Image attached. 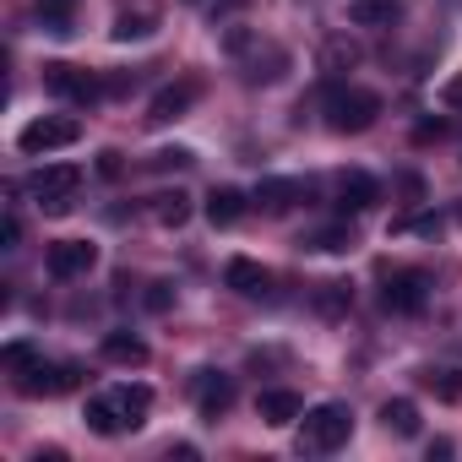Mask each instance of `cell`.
Returning a JSON list of instances; mask_svg holds the SVG:
<instances>
[{"instance_id":"obj_28","label":"cell","mask_w":462,"mask_h":462,"mask_svg":"<svg viewBox=\"0 0 462 462\" xmlns=\"http://www.w3.org/2000/svg\"><path fill=\"white\" fill-rule=\"evenodd\" d=\"M33 359H44V354H39L33 343H23V337H17V343H6V348H0V365H6V375H17V370H28Z\"/></svg>"},{"instance_id":"obj_9","label":"cell","mask_w":462,"mask_h":462,"mask_svg":"<svg viewBox=\"0 0 462 462\" xmlns=\"http://www.w3.org/2000/svg\"><path fill=\"white\" fill-rule=\"evenodd\" d=\"M196 98H201V77H180V82L158 88L152 104H147V125H174V120H185V115L196 109Z\"/></svg>"},{"instance_id":"obj_10","label":"cell","mask_w":462,"mask_h":462,"mask_svg":"<svg viewBox=\"0 0 462 462\" xmlns=\"http://www.w3.org/2000/svg\"><path fill=\"white\" fill-rule=\"evenodd\" d=\"M190 392H196V413L207 424H217L228 408H235V375H223V370H196Z\"/></svg>"},{"instance_id":"obj_6","label":"cell","mask_w":462,"mask_h":462,"mask_svg":"<svg viewBox=\"0 0 462 462\" xmlns=\"http://www.w3.org/2000/svg\"><path fill=\"white\" fill-rule=\"evenodd\" d=\"M430 289H435V278H430L424 267H397V273H386L381 305H386L392 316H419V310L430 305Z\"/></svg>"},{"instance_id":"obj_23","label":"cell","mask_w":462,"mask_h":462,"mask_svg":"<svg viewBox=\"0 0 462 462\" xmlns=\"http://www.w3.org/2000/svg\"><path fill=\"white\" fill-rule=\"evenodd\" d=\"M419 381H424V392H435L440 402H457V397H462V370H451V365H430V370H419Z\"/></svg>"},{"instance_id":"obj_5","label":"cell","mask_w":462,"mask_h":462,"mask_svg":"<svg viewBox=\"0 0 462 462\" xmlns=\"http://www.w3.org/2000/svg\"><path fill=\"white\" fill-rule=\"evenodd\" d=\"M82 142V120L77 115H39L17 131V147L28 158H44V152H60V147H77Z\"/></svg>"},{"instance_id":"obj_33","label":"cell","mask_w":462,"mask_h":462,"mask_svg":"<svg viewBox=\"0 0 462 462\" xmlns=\"http://www.w3.org/2000/svg\"><path fill=\"white\" fill-rule=\"evenodd\" d=\"M169 300H174L169 283H152V289H147V310H169Z\"/></svg>"},{"instance_id":"obj_31","label":"cell","mask_w":462,"mask_h":462,"mask_svg":"<svg viewBox=\"0 0 462 462\" xmlns=\"http://www.w3.org/2000/svg\"><path fill=\"white\" fill-rule=\"evenodd\" d=\"M440 104H446V109H462V71H451V77L440 82Z\"/></svg>"},{"instance_id":"obj_15","label":"cell","mask_w":462,"mask_h":462,"mask_svg":"<svg viewBox=\"0 0 462 462\" xmlns=\"http://www.w3.org/2000/svg\"><path fill=\"white\" fill-rule=\"evenodd\" d=\"M223 283L235 289V294H245V300H262L267 289H273V273L262 267V262H251V256H235L223 267Z\"/></svg>"},{"instance_id":"obj_35","label":"cell","mask_w":462,"mask_h":462,"mask_svg":"<svg viewBox=\"0 0 462 462\" xmlns=\"http://www.w3.org/2000/svg\"><path fill=\"white\" fill-rule=\"evenodd\" d=\"M98 174H120V152H98Z\"/></svg>"},{"instance_id":"obj_26","label":"cell","mask_w":462,"mask_h":462,"mask_svg":"<svg viewBox=\"0 0 462 462\" xmlns=\"http://www.w3.org/2000/svg\"><path fill=\"white\" fill-rule=\"evenodd\" d=\"M446 217L440 212H413V217H392V235H419V240H440Z\"/></svg>"},{"instance_id":"obj_34","label":"cell","mask_w":462,"mask_h":462,"mask_svg":"<svg viewBox=\"0 0 462 462\" xmlns=\"http://www.w3.org/2000/svg\"><path fill=\"white\" fill-rule=\"evenodd\" d=\"M251 6V0H217V6H212V23H223V17H235V12H245Z\"/></svg>"},{"instance_id":"obj_20","label":"cell","mask_w":462,"mask_h":462,"mask_svg":"<svg viewBox=\"0 0 462 462\" xmlns=\"http://www.w3.org/2000/svg\"><path fill=\"white\" fill-rule=\"evenodd\" d=\"M104 359L109 365H147V343L136 337V332H104Z\"/></svg>"},{"instance_id":"obj_11","label":"cell","mask_w":462,"mask_h":462,"mask_svg":"<svg viewBox=\"0 0 462 462\" xmlns=\"http://www.w3.org/2000/svg\"><path fill=\"white\" fill-rule=\"evenodd\" d=\"M300 201H310V180H294V174H273V180H262V185L251 190V207H262L267 217H283V212H294Z\"/></svg>"},{"instance_id":"obj_24","label":"cell","mask_w":462,"mask_h":462,"mask_svg":"<svg viewBox=\"0 0 462 462\" xmlns=\"http://www.w3.org/2000/svg\"><path fill=\"white\" fill-rule=\"evenodd\" d=\"M71 17H77V0H39V28L66 39L71 33Z\"/></svg>"},{"instance_id":"obj_19","label":"cell","mask_w":462,"mask_h":462,"mask_svg":"<svg viewBox=\"0 0 462 462\" xmlns=\"http://www.w3.org/2000/svg\"><path fill=\"white\" fill-rule=\"evenodd\" d=\"M300 245H305V251H327V256H343V251H354V228H348V217H343V223L310 228V235H305Z\"/></svg>"},{"instance_id":"obj_21","label":"cell","mask_w":462,"mask_h":462,"mask_svg":"<svg viewBox=\"0 0 462 462\" xmlns=\"http://www.w3.org/2000/svg\"><path fill=\"white\" fill-rule=\"evenodd\" d=\"M316 310L327 316V321H337V316H348V305H354V289L343 283V278H327V283H316Z\"/></svg>"},{"instance_id":"obj_32","label":"cell","mask_w":462,"mask_h":462,"mask_svg":"<svg viewBox=\"0 0 462 462\" xmlns=\"http://www.w3.org/2000/svg\"><path fill=\"white\" fill-rule=\"evenodd\" d=\"M446 136V120H419L413 125V142H440Z\"/></svg>"},{"instance_id":"obj_1","label":"cell","mask_w":462,"mask_h":462,"mask_svg":"<svg viewBox=\"0 0 462 462\" xmlns=\"http://www.w3.org/2000/svg\"><path fill=\"white\" fill-rule=\"evenodd\" d=\"M147 413H152V386H142V381H120V386H109L104 397H88V408H82L88 430L104 435V440L136 435V430L147 424Z\"/></svg>"},{"instance_id":"obj_22","label":"cell","mask_w":462,"mask_h":462,"mask_svg":"<svg viewBox=\"0 0 462 462\" xmlns=\"http://www.w3.org/2000/svg\"><path fill=\"white\" fill-rule=\"evenodd\" d=\"M381 424H386L392 435L413 440V435H419V408H413L408 397H386V402H381Z\"/></svg>"},{"instance_id":"obj_18","label":"cell","mask_w":462,"mask_h":462,"mask_svg":"<svg viewBox=\"0 0 462 462\" xmlns=\"http://www.w3.org/2000/svg\"><path fill=\"white\" fill-rule=\"evenodd\" d=\"M402 0H348V23L354 28H397Z\"/></svg>"},{"instance_id":"obj_30","label":"cell","mask_w":462,"mask_h":462,"mask_svg":"<svg viewBox=\"0 0 462 462\" xmlns=\"http://www.w3.org/2000/svg\"><path fill=\"white\" fill-rule=\"evenodd\" d=\"M17 245H23V217L6 212V217H0V251H17Z\"/></svg>"},{"instance_id":"obj_8","label":"cell","mask_w":462,"mask_h":462,"mask_svg":"<svg viewBox=\"0 0 462 462\" xmlns=\"http://www.w3.org/2000/svg\"><path fill=\"white\" fill-rule=\"evenodd\" d=\"M44 93H55V98H66V104H98L109 88L93 77V71H82V66H71V60H50L44 66Z\"/></svg>"},{"instance_id":"obj_27","label":"cell","mask_w":462,"mask_h":462,"mask_svg":"<svg viewBox=\"0 0 462 462\" xmlns=\"http://www.w3.org/2000/svg\"><path fill=\"white\" fill-rule=\"evenodd\" d=\"M321 66H327V71L337 77V71H348V66H359V50H354L348 39H332V44L321 50Z\"/></svg>"},{"instance_id":"obj_12","label":"cell","mask_w":462,"mask_h":462,"mask_svg":"<svg viewBox=\"0 0 462 462\" xmlns=\"http://www.w3.org/2000/svg\"><path fill=\"white\" fill-rule=\"evenodd\" d=\"M44 267H50V278H60V283L88 278V273L98 267V245H93V240H55L50 256H44Z\"/></svg>"},{"instance_id":"obj_36","label":"cell","mask_w":462,"mask_h":462,"mask_svg":"<svg viewBox=\"0 0 462 462\" xmlns=\"http://www.w3.org/2000/svg\"><path fill=\"white\" fill-rule=\"evenodd\" d=\"M457 223H462V201H457Z\"/></svg>"},{"instance_id":"obj_14","label":"cell","mask_w":462,"mask_h":462,"mask_svg":"<svg viewBox=\"0 0 462 462\" xmlns=\"http://www.w3.org/2000/svg\"><path fill=\"white\" fill-rule=\"evenodd\" d=\"M256 413H262L273 430H289V424H300V419H305V397H300V392H289V386H273V392H262V397H256Z\"/></svg>"},{"instance_id":"obj_13","label":"cell","mask_w":462,"mask_h":462,"mask_svg":"<svg viewBox=\"0 0 462 462\" xmlns=\"http://www.w3.org/2000/svg\"><path fill=\"white\" fill-rule=\"evenodd\" d=\"M375 201H381L375 174H365V169H343V174H337V212H343V217H359V212H370Z\"/></svg>"},{"instance_id":"obj_2","label":"cell","mask_w":462,"mask_h":462,"mask_svg":"<svg viewBox=\"0 0 462 462\" xmlns=\"http://www.w3.org/2000/svg\"><path fill=\"white\" fill-rule=\"evenodd\" d=\"M348 435H354V408L348 402H316L300 419V451L305 457H332L337 446H348Z\"/></svg>"},{"instance_id":"obj_16","label":"cell","mask_w":462,"mask_h":462,"mask_svg":"<svg viewBox=\"0 0 462 462\" xmlns=\"http://www.w3.org/2000/svg\"><path fill=\"white\" fill-rule=\"evenodd\" d=\"M245 207H251L245 190H235V185H212V196H207V223H212V228H235V223L245 217Z\"/></svg>"},{"instance_id":"obj_4","label":"cell","mask_w":462,"mask_h":462,"mask_svg":"<svg viewBox=\"0 0 462 462\" xmlns=\"http://www.w3.org/2000/svg\"><path fill=\"white\" fill-rule=\"evenodd\" d=\"M28 190H33V201H39L50 217H66V212L77 207V190H82V169H77V163H44V169L28 180Z\"/></svg>"},{"instance_id":"obj_7","label":"cell","mask_w":462,"mask_h":462,"mask_svg":"<svg viewBox=\"0 0 462 462\" xmlns=\"http://www.w3.org/2000/svg\"><path fill=\"white\" fill-rule=\"evenodd\" d=\"M12 386L23 397H60V392H77L82 386V365H50V359H33L28 370L12 375Z\"/></svg>"},{"instance_id":"obj_25","label":"cell","mask_w":462,"mask_h":462,"mask_svg":"<svg viewBox=\"0 0 462 462\" xmlns=\"http://www.w3.org/2000/svg\"><path fill=\"white\" fill-rule=\"evenodd\" d=\"M185 217H190V196H185V190H163V196H152V223L180 228Z\"/></svg>"},{"instance_id":"obj_17","label":"cell","mask_w":462,"mask_h":462,"mask_svg":"<svg viewBox=\"0 0 462 462\" xmlns=\"http://www.w3.org/2000/svg\"><path fill=\"white\" fill-rule=\"evenodd\" d=\"M152 33H158V6H125L109 28L115 44H136V39H152Z\"/></svg>"},{"instance_id":"obj_29","label":"cell","mask_w":462,"mask_h":462,"mask_svg":"<svg viewBox=\"0 0 462 462\" xmlns=\"http://www.w3.org/2000/svg\"><path fill=\"white\" fill-rule=\"evenodd\" d=\"M147 163H152V169H190L196 152H190V147H163V152H152Z\"/></svg>"},{"instance_id":"obj_3","label":"cell","mask_w":462,"mask_h":462,"mask_svg":"<svg viewBox=\"0 0 462 462\" xmlns=\"http://www.w3.org/2000/svg\"><path fill=\"white\" fill-rule=\"evenodd\" d=\"M321 109H327V125L337 136H359V131H370L381 120V93H370V88H332Z\"/></svg>"}]
</instances>
